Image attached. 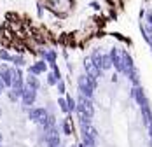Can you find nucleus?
Wrapping results in <instances>:
<instances>
[{
	"mask_svg": "<svg viewBox=\"0 0 152 147\" xmlns=\"http://www.w3.org/2000/svg\"><path fill=\"white\" fill-rule=\"evenodd\" d=\"M21 98H23V103H25V105H33V102H35V89L25 88Z\"/></svg>",
	"mask_w": 152,
	"mask_h": 147,
	"instance_id": "nucleus-5",
	"label": "nucleus"
},
{
	"mask_svg": "<svg viewBox=\"0 0 152 147\" xmlns=\"http://www.w3.org/2000/svg\"><path fill=\"white\" fill-rule=\"evenodd\" d=\"M0 142H2V135H0Z\"/></svg>",
	"mask_w": 152,
	"mask_h": 147,
	"instance_id": "nucleus-16",
	"label": "nucleus"
},
{
	"mask_svg": "<svg viewBox=\"0 0 152 147\" xmlns=\"http://www.w3.org/2000/svg\"><path fill=\"white\" fill-rule=\"evenodd\" d=\"M46 70V63L44 61H40V63H37V65H33L30 68V72L31 74H40V72H44Z\"/></svg>",
	"mask_w": 152,
	"mask_h": 147,
	"instance_id": "nucleus-7",
	"label": "nucleus"
},
{
	"mask_svg": "<svg viewBox=\"0 0 152 147\" xmlns=\"http://www.w3.org/2000/svg\"><path fill=\"white\" fill-rule=\"evenodd\" d=\"M151 147H152V138H151Z\"/></svg>",
	"mask_w": 152,
	"mask_h": 147,
	"instance_id": "nucleus-15",
	"label": "nucleus"
},
{
	"mask_svg": "<svg viewBox=\"0 0 152 147\" xmlns=\"http://www.w3.org/2000/svg\"><path fill=\"white\" fill-rule=\"evenodd\" d=\"M28 88H31V89H37V88H39V81H37L33 75L28 79Z\"/></svg>",
	"mask_w": 152,
	"mask_h": 147,
	"instance_id": "nucleus-9",
	"label": "nucleus"
},
{
	"mask_svg": "<svg viewBox=\"0 0 152 147\" xmlns=\"http://www.w3.org/2000/svg\"><path fill=\"white\" fill-rule=\"evenodd\" d=\"M147 128H149V137H151V138H152V123H151V124H149V126H147Z\"/></svg>",
	"mask_w": 152,
	"mask_h": 147,
	"instance_id": "nucleus-13",
	"label": "nucleus"
},
{
	"mask_svg": "<svg viewBox=\"0 0 152 147\" xmlns=\"http://www.w3.org/2000/svg\"><path fill=\"white\" fill-rule=\"evenodd\" d=\"M61 130H63L65 135H72V128H70V123H68V121H65V123L61 124Z\"/></svg>",
	"mask_w": 152,
	"mask_h": 147,
	"instance_id": "nucleus-8",
	"label": "nucleus"
},
{
	"mask_svg": "<svg viewBox=\"0 0 152 147\" xmlns=\"http://www.w3.org/2000/svg\"><path fill=\"white\" fill-rule=\"evenodd\" d=\"M70 147H77V146H70Z\"/></svg>",
	"mask_w": 152,
	"mask_h": 147,
	"instance_id": "nucleus-17",
	"label": "nucleus"
},
{
	"mask_svg": "<svg viewBox=\"0 0 152 147\" xmlns=\"http://www.w3.org/2000/svg\"><path fill=\"white\" fill-rule=\"evenodd\" d=\"M30 119L31 121H35V123H39L42 128L47 124V121H49V114H47L46 109H31L30 110Z\"/></svg>",
	"mask_w": 152,
	"mask_h": 147,
	"instance_id": "nucleus-1",
	"label": "nucleus"
},
{
	"mask_svg": "<svg viewBox=\"0 0 152 147\" xmlns=\"http://www.w3.org/2000/svg\"><path fill=\"white\" fill-rule=\"evenodd\" d=\"M0 79L4 81V84H5V86H12L14 72H12V70H9V68L4 65V67H0Z\"/></svg>",
	"mask_w": 152,
	"mask_h": 147,
	"instance_id": "nucleus-4",
	"label": "nucleus"
},
{
	"mask_svg": "<svg viewBox=\"0 0 152 147\" xmlns=\"http://www.w3.org/2000/svg\"><path fill=\"white\" fill-rule=\"evenodd\" d=\"M77 147H88V146H86V144H82V142H80V144H79V146H77Z\"/></svg>",
	"mask_w": 152,
	"mask_h": 147,
	"instance_id": "nucleus-14",
	"label": "nucleus"
},
{
	"mask_svg": "<svg viewBox=\"0 0 152 147\" xmlns=\"http://www.w3.org/2000/svg\"><path fill=\"white\" fill-rule=\"evenodd\" d=\"M79 88H80V91H82V95L84 96H91V91H93V79L91 77H80L79 79Z\"/></svg>",
	"mask_w": 152,
	"mask_h": 147,
	"instance_id": "nucleus-3",
	"label": "nucleus"
},
{
	"mask_svg": "<svg viewBox=\"0 0 152 147\" xmlns=\"http://www.w3.org/2000/svg\"><path fill=\"white\" fill-rule=\"evenodd\" d=\"M66 102H68V109H70V110H77V105L72 98H66Z\"/></svg>",
	"mask_w": 152,
	"mask_h": 147,
	"instance_id": "nucleus-11",
	"label": "nucleus"
},
{
	"mask_svg": "<svg viewBox=\"0 0 152 147\" xmlns=\"http://www.w3.org/2000/svg\"><path fill=\"white\" fill-rule=\"evenodd\" d=\"M142 116H143V123L149 126L152 123V112H151V107H147V105H143L142 107Z\"/></svg>",
	"mask_w": 152,
	"mask_h": 147,
	"instance_id": "nucleus-6",
	"label": "nucleus"
},
{
	"mask_svg": "<svg viewBox=\"0 0 152 147\" xmlns=\"http://www.w3.org/2000/svg\"><path fill=\"white\" fill-rule=\"evenodd\" d=\"M58 88H60V93H65V84H63V82H58Z\"/></svg>",
	"mask_w": 152,
	"mask_h": 147,
	"instance_id": "nucleus-12",
	"label": "nucleus"
},
{
	"mask_svg": "<svg viewBox=\"0 0 152 147\" xmlns=\"http://www.w3.org/2000/svg\"><path fill=\"white\" fill-rule=\"evenodd\" d=\"M44 132H46L44 140H46L47 147H60V133L56 130V126L54 128H47Z\"/></svg>",
	"mask_w": 152,
	"mask_h": 147,
	"instance_id": "nucleus-2",
	"label": "nucleus"
},
{
	"mask_svg": "<svg viewBox=\"0 0 152 147\" xmlns=\"http://www.w3.org/2000/svg\"><path fill=\"white\" fill-rule=\"evenodd\" d=\"M60 107H61V110H63V112H70V109H68V102H66V100H65V98H60Z\"/></svg>",
	"mask_w": 152,
	"mask_h": 147,
	"instance_id": "nucleus-10",
	"label": "nucleus"
}]
</instances>
